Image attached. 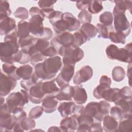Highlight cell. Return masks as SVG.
Here are the masks:
<instances>
[{"label": "cell", "instance_id": "cell-1", "mask_svg": "<svg viewBox=\"0 0 132 132\" xmlns=\"http://www.w3.org/2000/svg\"><path fill=\"white\" fill-rule=\"evenodd\" d=\"M62 63L61 58L56 56L46 58L43 62L35 66L34 73L42 80H48L54 78L61 69Z\"/></svg>", "mask_w": 132, "mask_h": 132}, {"label": "cell", "instance_id": "cell-2", "mask_svg": "<svg viewBox=\"0 0 132 132\" xmlns=\"http://www.w3.org/2000/svg\"><path fill=\"white\" fill-rule=\"evenodd\" d=\"M18 28L5 35L4 42L1 43V60L4 63H14L13 56L19 51Z\"/></svg>", "mask_w": 132, "mask_h": 132}, {"label": "cell", "instance_id": "cell-3", "mask_svg": "<svg viewBox=\"0 0 132 132\" xmlns=\"http://www.w3.org/2000/svg\"><path fill=\"white\" fill-rule=\"evenodd\" d=\"M80 21L72 13L66 12L62 13V19L53 24V27L57 34H60L75 31L80 27Z\"/></svg>", "mask_w": 132, "mask_h": 132}, {"label": "cell", "instance_id": "cell-4", "mask_svg": "<svg viewBox=\"0 0 132 132\" xmlns=\"http://www.w3.org/2000/svg\"><path fill=\"white\" fill-rule=\"evenodd\" d=\"M107 57L111 60L131 63V43L126 44L124 48H118L114 44H110L106 48Z\"/></svg>", "mask_w": 132, "mask_h": 132}, {"label": "cell", "instance_id": "cell-5", "mask_svg": "<svg viewBox=\"0 0 132 132\" xmlns=\"http://www.w3.org/2000/svg\"><path fill=\"white\" fill-rule=\"evenodd\" d=\"M29 100V95L27 91L22 89L20 91L12 92L6 98V104L11 112L13 113L17 109L23 108Z\"/></svg>", "mask_w": 132, "mask_h": 132}, {"label": "cell", "instance_id": "cell-6", "mask_svg": "<svg viewBox=\"0 0 132 132\" xmlns=\"http://www.w3.org/2000/svg\"><path fill=\"white\" fill-rule=\"evenodd\" d=\"M57 54L63 57L62 62H68L75 64L84 57L82 50L74 45L69 47L61 46L58 51Z\"/></svg>", "mask_w": 132, "mask_h": 132}, {"label": "cell", "instance_id": "cell-7", "mask_svg": "<svg viewBox=\"0 0 132 132\" xmlns=\"http://www.w3.org/2000/svg\"><path fill=\"white\" fill-rule=\"evenodd\" d=\"M63 66L60 73L56 78L58 85L62 88L69 84L74 74L75 64L68 62H63Z\"/></svg>", "mask_w": 132, "mask_h": 132}, {"label": "cell", "instance_id": "cell-8", "mask_svg": "<svg viewBox=\"0 0 132 132\" xmlns=\"http://www.w3.org/2000/svg\"><path fill=\"white\" fill-rule=\"evenodd\" d=\"M112 14L114 16V26L116 31L122 32L126 37L129 35L131 28L125 13H117Z\"/></svg>", "mask_w": 132, "mask_h": 132}, {"label": "cell", "instance_id": "cell-9", "mask_svg": "<svg viewBox=\"0 0 132 132\" xmlns=\"http://www.w3.org/2000/svg\"><path fill=\"white\" fill-rule=\"evenodd\" d=\"M44 17L40 15H35L31 17L29 20L30 33L35 37L41 38L43 35L44 27L43 21Z\"/></svg>", "mask_w": 132, "mask_h": 132}, {"label": "cell", "instance_id": "cell-10", "mask_svg": "<svg viewBox=\"0 0 132 132\" xmlns=\"http://www.w3.org/2000/svg\"><path fill=\"white\" fill-rule=\"evenodd\" d=\"M17 85L16 80L6 75L2 70L0 77L1 96H5L13 90Z\"/></svg>", "mask_w": 132, "mask_h": 132}, {"label": "cell", "instance_id": "cell-11", "mask_svg": "<svg viewBox=\"0 0 132 132\" xmlns=\"http://www.w3.org/2000/svg\"><path fill=\"white\" fill-rule=\"evenodd\" d=\"M93 74L92 68L89 65H85L77 71L73 78V82L76 85H80L90 79Z\"/></svg>", "mask_w": 132, "mask_h": 132}, {"label": "cell", "instance_id": "cell-12", "mask_svg": "<svg viewBox=\"0 0 132 132\" xmlns=\"http://www.w3.org/2000/svg\"><path fill=\"white\" fill-rule=\"evenodd\" d=\"M55 81L56 79L45 82H43L41 80V87L44 94L45 98L47 97L56 98V96L59 92L60 89L57 86Z\"/></svg>", "mask_w": 132, "mask_h": 132}, {"label": "cell", "instance_id": "cell-13", "mask_svg": "<svg viewBox=\"0 0 132 132\" xmlns=\"http://www.w3.org/2000/svg\"><path fill=\"white\" fill-rule=\"evenodd\" d=\"M17 122V119L13 114L0 115V130L1 131H13Z\"/></svg>", "mask_w": 132, "mask_h": 132}, {"label": "cell", "instance_id": "cell-14", "mask_svg": "<svg viewBox=\"0 0 132 132\" xmlns=\"http://www.w3.org/2000/svg\"><path fill=\"white\" fill-rule=\"evenodd\" d=\"M111 80L110 77L106 75L101 76L100 80V84L94 89L93 94L94 97L97 99L102 98L104 92L110 88Z\"/></svg>", "mask_w": 132, "mask_h": 132}, {"label": "cell", "instance_id": "cell-15", "mask_svg": "<svg viewBox=\"0 0 132 132\" xmlns=\"http://www.w3.org/2000/svg\"><path fill=\"white\" fill-rule=\"evenodd\" d=\"M84 111L96 121L101 122L103 121L104 117L101 113L99 103L96 102H89L85 107Z\"/></svg>", "mask_w": 132, "mask_h": 132}, {"label": "cell", "instance_id": "cell-16", "mask_svg": "<svg viewBox=\"0 0 132 132\" xmlns=\"http://www.w3.org/2000/svg\"><path fill=\"white\" fill-rule=\"evenodd\" d=\"M41 80L32 87L29 91V100L34 104H40L45 99L44 94L41 89Z\"/></svg>", "mask_w": 132, "mask_h": 132}, {"label": "cell", "instance_id": "cell-17", "mask_svg": "<svg viewBox=\"0 0 132 132\" xmlns=\"http://www.w3.org/2000/svg\"><path fill=\"white\" fill-rule=\"evenodd\" d=\"M77 120L78 126L76 130L78 131H89L90 127L94 122L93 118L85 111L77 117Z\"/></svg>", "mask_w": 132, "mask_h": 132}, {"label": "cell", "instance_id": "cell-18", "mask_svg": "<svg viewBox=\"0 0 132 132\" xmlns=\"http://www.w3.org/2000/svg\"><path fill=\"white\" fill-rule=\"evenodd\" d=\"M77 118V116L73 114L71 117H67L62 119L60 123L62 131H76L78 126Z\"/></svg>", "mask_w": 132, "mask_h": 132}, {"label": "cell", "instance_id": "cell-19", "mask_svg": "<svg viewBox=\"0 0 132 132\" xmlns=\"http://www.w3.org/2000/svg\"><path fill=\"white\" fill-rule=\"evenodd\" d=\"M15 28H16V26L14 19L9 16L0 19V34L1 36L6 35Z\"/></svg>", "mask_w": 132, "mask_h": 132}, {"label": "cell", "instance_id": "cell-20", "mask_svg": "<svg viewBox=\"0 0 132 132\" xmlns=\"http://www.w3.org/2000/svg\"><path fill=\"white\" fill-rule=\"evenodd\" d=\"M74 93L73 98L75 102L78 105L85 103L87 101V93L86 90L81 86H75L73 87Z\"/></svg>", "mask_w": 132, "mask_h": 132}, {"label": "cell", "instance_id": "cell-21", "mask_svg": "<svg viewBox=\"0 0 132 132\" xmlns=\"http://www.w3.org/2000/svg\"><path fill=\"white\" fill-rule=\"evenodd\" d=\"M49 42L45 40L37 38L34 45L31 47L28 54L31 57L35 54L42 53L49 46Z\"/></svg>", "mask_w": 132, "mask_h": 132}, {"label": "cell", "instance_id": "cell-22", "mask_svg": "<svg viewBox=\"0 0 132 132\" xmlns=\"http://www.w3.org/2000/svg\"><path fill=\"white\" fill-rule=\"evenodd\" d=\"M54 38L60 46L69 47L73 45V35L70 32L67 31L58 34Z\"/></svg>", "mask_w": 132, "mask_h": 132}, {"label": "cell", "instance_id": "cell-23", "mask_svg": "<svg viewBox=\"0 0 132 132\" xmlns=\"http://www.w3.org/2000/svg\"><path fill=\"white\" fill-rule=\"evenodd\" d=\"M74 93L73 86H70L69 85L60 88L59 92L56 96L58 101H70L73 98Z\"/></svg>", "mask_w": 132, "mask_h": 132}, {"label": "cell", "instance_id": "cell-24", "mask_svg": "<svg viewBox=\"0 0 132 132\" xmlns=\"http://www.w3.org/2000/svg\"><path fill=\"white\" fill-rule=\"evenodd\" d=\"M75 106V104L73 102L61 103L59 105L58 110L62 117L65 118L73 113Z\"/></svg>", "mask_w": 132, "mask_h": 132}, {"label": "cell", "instance_id": "cell-25", "mask_svg": "<svg viewBox=\"0 0 132 132\" xmlns=\"http://www.w3.org/2000/svg\"><path fill=\"white\" fill-rule=\"evenodd\" d=\"M103 129L106 132L117 131L118 127V122L112 116L106 115L103 119Z\"/></svg>", "mask_w": 132, "mask_h": 132}, {"label": "cell", "instance_id": "cell-26", "mask_svg": "<svg viewBox=\"0 0 132 132\" xmlns=\"http://www.w3.org/2000/svg\"><path fill=\"white\" fill-rule=\"evenodd\" d=\"M34 73L32 67L29 64H25L18 68L16 75L18 80L22 78L24 80L29 79Z\"/></svg>", "mask_w": 132, "mask_h": 132}, {"label": "cell", "instance_id": "cell-27", "mask_svg": "<svg viewBox=\"0 0 132 132\" xmlns=\"http://www.w3.org/2000/svg\"><path fill=\"white\" fill-rule=\"evenodd\" d=\"M37 39V38L29 35L25 38H19L18 43L21 50L25 53L28 54L31 47L35 43Z\"/></svg>", "mask_w": 132, "mask_h": 132}, {"label": "cell", "instance_id": "cell-28", "mask_svg": "<svg viewBox=\"0 0 132 132\" xmlns=\"http://www.w3.org/2000/svg\"><path fill=\"white\" fill-rule=\"evenodd\" d=\"M132 128L131 114L125 115L120 120L117 131H131Z\"/></svg>", "mask_w": 132, "mask_h": 132}, {"label": "cell", "instance_id": "cell-29", "mask_svg": "<svg viewBox=\"0 0 132 132\" xmlns=\"http://www.w3.org/2000/svg\"><path fill=\"white\" fill-rule=\"evenodd\" d=\"M116 4L113 10V14L117 13H125L126 10L131 12L132 2L131 1H112Z\"/></svg>", "mask_w": 132, "mask_h": 132}, {"label": "cell", "instance_id": "cell-30", "mask_svg": "<svg viewBox=\"0 0 132 132\" xmlns=\"http://www.w3.org/2000/svg\"><path fill=\"white\" fill-rule=\"evenodd\" d=\"M54 97H47L45 98L42 103V107L44 111L47 113L54 112L57 109L58 102Z\"/></svg>", "mask_w": 132, "mask_h": 132}, {"label": "cell", "instance_id": "cell-31", "mask_svg": "<svg viewBox=\"0 0 132 132\" xmlns=\"http://www.w3.org/2000/svg\"><path fill=\"white\" fill-rule=\"evenodd\" d=\"M114 103L122 110L125 114H131V98H120Z\"/></svg>", "mask_w": 132, "mask_h": 132}, {"label": "cell", "instance_id": "cell-32", "mask_svg": "<svg viewBox=\"0 0 132 132\" xmlns=\"http://www.w3.org/2000/svg\"><path fill=\"white\" fill-rule=\"evenodd\" d=\"M79 30L86 36L87 40H90L91 39L95 37L97 33L96 27L91 23L82 24Z\"/></svg>", "mask_w": 132, "mask_h": 132}, {"label": "cell", "instance_id": "cell-33", "mask_svg": "<svg viewBox=\"0 0 132 132\" xmlns=\"http://www.w3.org/2000/svg\"><path fill=\"white\" fill-rule=\"evenodd\" d=\"M119 91L120 89L118 88H110L104 92L102 96V98L105 99L107 102L114 103L120 98Z\"/></svg>", "mask_w": 132, "mask_h": 132}, {"label": "cell", "instance_id": "cell-34", "mask_svg": "<svg viewBox=\"0 0 132 132\" xmlns=\"http://www.w3.org/2000/svg\"><path fill=\"white\" fill-rule=\"evenodd\" d=\"M30 27L29 22L22 20L18 23V35L19 38H23L29 36L30 35Z\"/></svg>", "mask_w": 132, "mask_h": 132}, {"label": "cell", "instance_id": "cell-35", "mask_svg": "<svg viewBox=\"0 0 132 132\" xmlns=\"http://www.w3.org/2000/svg\"><path fill=\"white\" fill-rule=\"evenodd\" d=\"M18 68H16L13 63H4L2 65V71L7 76L11 77L18 80L16 75V71Z\"/></svg>", "mask_w": 132, "mask_h": 132}, {"label": "cell", "instance_id": "cell-36", "mask_svg": "<svg viewBox=\"0 0 132 132\" xmlns=\"http://www.w3.org/2000/svg\"><path fill=\"white\" fill-rule=\"evenodd\" d=\"M108 38L111 42L115 43L125 44L126 36L121 32L110 31L109 33Z\"/></svg>", "mask_w": 132, "mask_h": 132}, {"label": "cell", "instance_id": "cell-37", "mask_svg": "<svg viewBox=\"0 0 132 132\" xmlns=\"http://www.w3.org/2000/svg\"><path fill=\"white\" fill-rule=\"evenodd\" d=\"M39 78L37 76L35 73L34 72L31 77L27 80L22 79L20 82L21 86L25 90L27 91H29L30 89L36 85L38 81Z\"/></svg>", "mask_w": 132, "mask_h": 132}, {"label": "cell", "instance_id": "cell-38", "mask_svg": "<svg viewBox=\"0 0 132 132\" xmlns=\"http://www.w3.org/2000/svg\"><path fill=\"white\" fill-rule=\"evenodd\" d=\"M14 62L21 64L28 63L30 60V56L27 53L23 52L22 50H19L13 56Z\"/></svg>", "mask_w": 132, "mask_h": 132}, {"label": "cell", "instance_id": "cell-39", "mask_svg": "<svg viewBox=\"0 0 132 132\" xmlns=\"http://www.w3.org/2000/svg\"><path fill=\"white\" fill-rule=\"evenodd\" d=\"M125 76V72L124 69L120 66L115 67L112 71V78L117 82L122 81Z\"/></svg>", "mask_w": 132, "mask_h": 132}, {"label": "cell", "instance_id": "cell-40", "mask_svg": "<svg viewBox=\"0 0 132 132\" xmlns=\"http://www.w3.org/2000/svg\"><path fill=\"white\" fill-rule=\"evenodd\" d=\"M73 45L75 46L79 47L87 41V37L80 30L76 31L73 35Z\"/></svg>", "mask_w": 132, "mask_h": 132}, {"label": "cell", "instance_id": "cell-41", "mask_svg": "<svg viewBox=\"0 0 132 132\" xmlns=\"http://www.w3.org/2000/svg\"><path fill=\"white\" fill-rule=\"evenodd\" d=\"M18 122L20 123L23 131L31 130L36 126V122L34 119L29 117H26Z\"/></svg>", "mask_w": 132, "mask_h": 132}, {"label": "cell", "instance_id": "cell-42", "mask_svg": "<svg viewBox=\"0 0 132 132\" xmlns=\"http://www.w3.org/2000/svg\"><path fill=\"white\" fill-rule=\"evenodd\" d=\"M11 14L9 3L6 1H0V19L8 17Z\"/></svg>", "mask_w": 132, "mask_h": 132}, {"label": "cell", "instance_id": "cell-43", "mask_svg": "<svg viewBox=\"0 0 132 132\" xmlns=\"http://www.w3.org/2000/svg\"><path fill=\"white\" fill-rule=\"evenodd\" d=\"M88 9L91 14H97L103 9L102 2L98 1H91Z\"/></svg>", "mask_w": 132, "mask_h": 132}, {"label": "cell", "instance_id": "cell-44", "mask_svg": "<svg viewBox=\"0 0 132 132\" xmlns=\"http://www.w3.org/2000/svg\"><path fill=\"white\" fill-rule=\"evenodd\" d=\"M113 20L112 13L110 11H105L100 16V22L106 26H110L112 25Z\"/></svg>", "mask_w": 132, "mask_h": 132}, {"label": "cell", "instance_id": "cell-45", "mask_svg": "<svg viewBox=\"0 0 132 132\" xmlns=\"http://www.w3.org/2000/svg\"><path fill=\"white\" fill-rule=\"evenodd\" d=\"M97 32L98 34V38L108 39L109 37V31L107 26L101 23H97L96 26Z\"/></svg>", "mask_w": 132, "mask_h": 132}, {"label": "cell", "instance_id": "cell-46", "mask_svg": "<svg viewBox=\"0 0 132 132\" xmlns=\"http://www.w3.org/2000/svg\"><path fill=\"white\" fill-rule=\"evenodd\" d=\"M78 20L82 24L90 23L92 20V14L87 10H81L78 14Z\"/></svg>", "mask_w": 132, "mask_h": 132}, {"label": "cell", "instance_id": "cell-47", "mask_svg": "<svg viewBox=\"0 0 132 132\" xmlns=\"http://www.w3.org/2000/svg\"><path fill=\"white\" fill-rule=\"evenodd\" d=\"M13 14L16 18L21 19L22 20H25L28 19L29 12L26 8L19 7L15 10Z\"/></svg>", "mask_w": 132, "mask_h": 132}, {"label": "cell", "instance_id": "cell-48", "mask_svg": "<svg viewBox=\"0 0 132 132\" xmlns=\"http://www.w3.org/2000/svg\"><path fill=\"white\" fill-rule=\"evenodd\" d=\"M44 111L43 108L42 107L38 106H36L34 108H32L29 111L28 116L29 118L33 119H36L40 117Z\"/></svg>", "mask_w": 132, "mask_h": 132}, {"label": "cell", "instance_id": "cell-49", "mask_svg": "<svg viewBox=\"0 0 132 132\" xmlns=\"http://www.w3.org/2000/svg\"><path fill=\"white\" fill-rule=\"evenodd\" d=\"M110 113L111 114V116H112L117 120H120L122 117L126 115L122 111V110L117 106H113L110 109Z\"/></svg>", "mask_w": 132, "mask_h": 132}, {"label": "cell", "instance_id": "cell-50", "mask_svg": "<svg viewBox=\"0 0 132 132\" xmlns=\"http://www.w3.org/2000/svg\"><path fill=\"white\" fill-rule=\"evenodd\" d=\"M46 59V57L44 56L42 54L38 53L30 57V62L33 66H35L38 63L43 62Z\"/></svg>", "mask_w": 132, "mask_h": 132}, {"label": "cell", "instance_id": "cell-51", "mask_svg": "<svg viewBox=\"0 0 132 132\" xmlns=\"http://www.w3.org/2000/svg\"><path fill=\"white\" fill-rule=\"evenodd\" d=\"M119 94L120 98H131V89L130 87L125 86L120 89Z\"/></svg>", "mask_w": 132, "mask_h": 132}, {"label": "cell", "instance_id": "cell-52", "mask_svg": "<svg viewBox=\"0 0 132 132\" xmlns=\"http://www.w3.org/2000/svg\"><path fill=\"white\" fill-rule=\"evenodd\" d=\"M56 3V1L40 0L38 2V4L39 7L40 8H41V9H51V8H53L54 4Z\"/></svg>", "mask_w": 132, "mask_h": 132}, {"label": "cell", "instance_id": "cell-53", "mask_svg": "<svg viewBox=\"0 0 132 132\" xmlns=\"http://www.w3.org/2000/svg\"><path fill=\"white\" fill-rule=\"evenodd\" d=\"M62 13L60 11H55L49 17V22L50 23L53 25L56 22L59 21L62 19Z\"/></svg>", "mask_w": 132, "mask_h": 132}, {"label": "cell", "instance_id": "cell-54", "mask_svg": "<svg viewBox=\"0 0 132 132\" xmlns=\"http://www.w3.org/2000/svg\"><path fill=\"white\" fill-rule=\"evenodd\" d=\"M12 114L15 116L18 120V122L21 121L27 117L26 112L24 110L23 108H21L17 109L12 113Z\"/></svg>", "mask_w": 132, "mask_h": 132}, {"label": "cell", "instance_id": "cell-55", "mask_svg": "<svg viewBox=\"0 0 132 132\" xmlns=\"http://www.w3.org/2000/svg\"><path fill=\"white\" fill-rule=\"evenodd\" d=\"M42 54L46 57H52L57 54V52L55 48L53 46H48L43 53Z\"/></svg>", "mask_w": 132, "mask_h": 132}, {"label": "cell", "instance_id": "cell-56", "mask_svg": "<svg viewBox=\"0 0 132 132\" xmlns=\"http://www.w3.org/2000/svg\"><path fill=\"white\" fill-rule=\"evenodd\" d=\"M91 1H81L77 2L76 3V6L78 9L81 10H86L88 8L89 5Z\"/></svg>", "mask_w": 132, "mask_h": 132}, {"label": "cell", "instance_id": "cell-57", "mask_svg": "<svg viewBox=\"0 0 132 132\" xmlns=\"http://www.w3.org/2000/svg\"><path fill=\"white\" fill-rule=\"evenodd\" d=\"M53 36V32L52 29L48 27H44V33L41 39L45 40H48L52 38Z\"/></svg>", "mask_w": 132, "mask_h": 132}, {"label": "cell", "instance_id": "cell-58", "mask_svg": "<svg viewBox=\"0 0 132 132\" xmlns=\"http://www.w3.org/2000/svg\"><path fill=\"white\" fill-rule=\"evenodd\" d=\"M103 129L100 122H93L91 125L89 131H103Z\"/></svg>", "mask_w": 132, "mask_h": 132}, {"label": "cell", "instance_id": "cell-59", "mask_svg": "<svg viewBox=\"0 0 132 132\" xmlns=\"http://www.w3.org/2000/svg\"><path fill=\"white\" fill-rule=\"evenodd\" d=\"M29 14L30 15L32 16L33 15H40L41 16H43L44 17L42 11H41V9H39L38 7H31L30 10H29ZM45 18V17H44Z\"/></svg>", "mask_w": 132, "mask_h": 132}, {"label": "cell", "instance_id": "cell-60", "mask_svg": "<svg viewBox=\"0 0 132 132\" xmlns=\"http://www.w3.org/2000/svg\"><path fill=\"white\" fill-rule=\"evenodd\" d=\"M85 109V107L84 106L82 105H76L73 114H75L77 117L79 116L84 111Z\"/></svg>", "mask_w": 132, "mask_h": 132}, {"label": "cell", "instance_id": "cell-61", "mask_svg": "<svg viewBox=\"0 0 132 132\" xmlns=\"http://www.w3.org/2000/svg\"><path fill=\"white\" fill-rule=\"evenodd\" d=\"M127 75L129 78V85L131 86L130 84V79H131V63H129V65L127 67Z\"/></svg>", "mask_w": 132, "mask_h": 132}, {"label": "cell", "instance_id": "cell-62", "mask_svg": "<svg viewBox=\"0 0 132 132\" xmlns=\"http://www.w3.org/2000/svg\"><path fill=\"white\" fill-rule=\"evenodd\" d=\"M48 131H62L60 126H52L49 128Z\"/></svg>", "mask_w": 132, "mask_h": 132}, {"label": "cell", "instance_id": "cell-63", "mask_svg": "<svg viewBox=\"0 0 132 132\" xmlns=\"http://www.w3.org/2000/svg\"><path fill=\"white\" fill-rule=\"evenodd\" d=\"M1 105L3 104L4 103V99L3 97V96L1 97Z\"/></svg>", "mask_w": 132, "mask_h": 132}]
</instances>
